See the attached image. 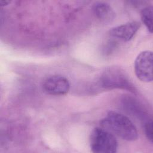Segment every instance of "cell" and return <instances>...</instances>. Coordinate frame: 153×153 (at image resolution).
Here are the masks:
<instances>
[{
    "instance_id": "1",
    "label": "cell",
    "mask_w": 153,
    "mask_h": 153,
    "mask_svg": "<svg viewBox=\"0 0 153 153\" xmlns=\"http://www.w3.org/2000/svg\"><path fill=\"white\" fill-rule=\"evenodd\" d=\"M101 126L127 141L137 139V128L132 121L124 115L115 111H109L100 121Z\"/></svg>"
},
{
    "instance_id": "2",
    "label": "cell",
    "mask_w": 153,
    "mask_h": 153,
    "mask_svg": "<svg viewBox=\"0 0 153 153\" xmlns=\"http://www.w3.org/2000/svg\"><path fill=\"white\" fill-rule=\"evenodd\" d=\"M99 86L106 90L115 88L126 90L136 93L137 90L126 72L117 67H109L101 74L99 79Z\"/></svg>"
},
{
    "instance_id": "3",
    "label": "cell",
    "mask_w": 153,
    "mask_h": 153,
    "mask_svg": "<svg viewBox=\"0 0 153 153\" xmlns=\"http://www.w3.org/2000/svg\"><path fill=\"white\" fill-rule=\"evenodd\" d=\"M91 151L94 153H114L117 152L118 142L109 130L100 127L95 128L90 138Z\"/></svg>"
},
{
    "instance_id": "4",
    "label": "cell",
    "mask_w": 153,
    "mask_h": 153,
    "mask_svg": "<svg viewBox=\"0 0 153 153\" xmlns=\"http://www.w3.org/2000/svg\"><path fill=\"white\" fill-rule=\"evenodd\" d=\"M152 51L145 50L141 52L134 61V72L137 78L145 82L152 81Z\"/></svg>"
},
{
    "instance_id": "5",
    "label": "cell",
    "mask_w": 153,
    "mask_h": 153,
    "mask_svg": "<svg viewBox=\"0 0 153 153\" xmlns=\"http://www.w3.org/2000/svg\"><path fill=\"white\" fill-rule=\"evenodd\" d=\"M43 90L51 95H64L70 88L69 80L61 75H52L47 77L42 84Z\"/></svg>"
},
{
    "instance_id": "6",
    "label": "cell",
    "mask_w": 153,
    "mask_h": 153,
    "mask_svg": "<svg viewBox=\"0 0 153 153\" xmlns=\"http://www.w3.org/2000/svg\"><path fill=\"white\" fill-rule=\"evenodd\" d=\"M140 27V22L131 21L111 28L109 30V34L111 36L124 41H128L133 38Z\"/></svg>"
},
{
    "instance_id": "7",
    "label": "cell",
    "mask_w": 153,
    "mask_h": 153,
    "mask_svg": "<svg viewBox=\"0 0 153 153\" xmlns=\"http://www.w3.org/2000/svg\"><path fill=\"white\" fill-rule=\"evenodd\" d=\"M93 11L99 19L105 22L111 21L114 17L115 13L112 8L105 2H96L93 6Z\"/></svg>"
},
{
    "instance_id": "8",
    "label": "cell",
    "mask_w": 153,
    "mask_h": 153,
    "mask_svg": "<svg viewBox=\"0 0 153 153\" xmlns=\"http://www.w3.org/2000/svg\"><path fill=\"white\" fill-rule=\"evenodd\" d=\"M152 7L147 6L142 10L140 13L141 19L150 33L152 32Z\"/></svg>"
},
{
    "instance_id": "9",
    "label": "cell",
    "mask_w": 153,
    "mask_h": 153,
    "mask_svg": "<svg viewBox=\"0 0 153 153\" xmlns=\"http://www.w3.org/2000/svg\"><path fill=\"white\" fill-rule=\"evenodd\" d=\"M144 130L147 138L152 142L153 140V132H152V120L149 118L144 122Z\"/></svg>"
},
{
    "instance_id": "10",
    "label": "cell",
    "mask_w": 153,
    "mask_h": 153,
    "mask_svg": "<svg viewBox=\"0 0 153 153\" xmlns=\"http://www.w3.org/2000/svg\"><path fill=\"white\" fill-rule=\"evenodd\" d=\"M0 3H1V5H2V6L3 5H7L9 3H10V1H1Z\"/></svg>"
}]
</instances>
